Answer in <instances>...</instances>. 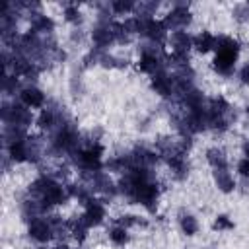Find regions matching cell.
Masks as SVG:
<instances>
[{
	"instance_id": "cell-9",
	"label": "cell",
	"mask_w": 249,
	"mask_h": 249,
	"mask_svg": "<svg viewBox=\"0 0 249 249\" xmlns=\"http://www.w3.org/2000/svg\"><path fill=\"white\" fill-rule=\"evenodd\" d=\"M193 49L200 54H208V53H214L216 49V35L202 29L198 33L193 35Z\"/></svg>"
},
{
	"instance_id": "cell-17",
	"label": "cell",
	"mask_w": 249,
	"mask_h": 249,
	"mask_svg": "<svg viewBox=\"0 0 249 249\" xmlns=\"http://www.w3.org/2000/svg\"><path fill=\"white\" fill-rule=\"evenodd\" d=\"M231 18H233L237 23H247V21H249V6H247V2L235 4V6L231 8Z\"/></svg>"
},
{
	"instance_id": "cell-14",
	"label": "cell",
	"mask_w": 249,
	"mask_h": 249,
	"mask_svg": "<svg viewBox=\"0 0 249 249\" xmlns=\"http://www.w3.org/2000/svg\"><path fill=\"white\" fill-rule=\"evenodd\" d=\"M136 8H138V4L132 2V0H113V2L109 4V10H111L115 16H128V18H130V14H134Z\"/></svg>"
},
{
	"instance_id": "cell-18",
	"label": "cell",
	"mask_w": 249,
	"mask_h": 249,
	"mask_svg": "<svg viewBox=\"0 0 249 249\" xmlns=\"http://www.w3.org/2000/svg\"><path fill=\"white\" fill-rule=\"evenodd\" d=\"M235 173L241 179H249V160L247 158H239L235 163Z\"/></svg>"
},
{
	"instance_id": "cell-19",
	"label": "cell",
	"mask_w": 249,
	"mask_h": 249,
	"mask_svg": "<svg viewBox=\"0 0 249 249\" xmlns=\"http://www.w3.org/2000/svg\"><path fill=\"white\" fill-rule=\"evenodd\" d=\"M237 80H239L241 86H249V60L239 66V70H237Z\"/></svg>"
},
{
	"instance_id": "cell-12",
	"label": "cell",
	"mask_w": 249,
	"mask_h": 249,
	"mask_svg": "<svg viewBox=\"0 0 249 249\" xmlns=\"http://www.w3.org/2000/svg\"><path fill=\"white\" fill-rule=\"evenodd\" d=\"M107 237H109V241H111L115 247H124V245L130 241L128 228H124V226H121V224H115L113 228H109Z\"/></svg>"
},
{
	"instance_id": "cell-20",
	"label": "cell",
	"mask_w": 249,
	"mask_h": 249,
	"mask_svg": "<svg viewBox=\"0 0 249 249\" xmlns=\"http://www.w3.org/2000/svg\"><path fill=\"white\" fill-rule=\"evenodd\" d=\"M241 152H243V158H247V160H249V138L241 144Z\"/></svg>"
},
{
	"instance_id": "cell-15",
	"label": "cell",
	"mask_w": 249,
	"mask_h": 249,
	"mask_svg": "<svg viewBox=\"0 0 249 249\" xmlns=\"http://www.w3.org/2000/svg\"><path fill=\"white\" fill-rule=\"evenodd\" d=\"M62 18H64V21H68L72 25H80L82 19H84V14L78 8V4H66L62 8Z\"/></svg>"
},
{
	"instance_id": "cell-16",
	"label": "cell",
	"mask_w": 249,
	"mask_h": 249,
	"mask_svg": "<svg viewBox=\"0 0 249 249\" xmlns=\"http://www.w3.org/2000/svg\"><path fill=\"white\" fill-rule=\"evenodd\" d=\"M233 228H235V222H233L231 216H228V214H218V216L212 220V230L218 231V233L231 231Z\"/></svg>"
},
{
	"instance_id": "cell-21",
	"label": "cell",
	"mask_w": 249,
	"mask_h": 249,
	"mask_svg": "<svg viewBox=\"0 0 249 249\" xmlns=\"http://www.w3.org/2000/svg\"><path fill=\"white\" fill-rule=\"evenodd\" d=\"M245 113H247V117H249V103H247V107H245Z\"/></svg>"
},
{
	"instance_id": "cell-10",
	"label": "cell",
	"mask_w": 249,
	"mask_h": 249,
	"mask_svg": "<svg viewBox=\"0 0 249 249\" xmlns=\"http://www.w3.org/2000/svg\"><path fill=\"white\" fill-rule=\"evenodd\" d=\"M35 124H37V128H39V130H53V128L58 124V113L47 105L45 109L37 111ZM58 126H60V124H58Z\"/></svg>"
},
{
	"instance_id": "cell-13",
	"label": "cell",
	"mask_w": 249,
	"mask_h": 249,
	"mask_svg": "<svg viewBox=\"0 0 249 249\" xmlns=\"http://www.w3.org/2000/svg\"><path fill=\"white\" fill-rule=\"evenodd\" d=\"M179 230H181V233H185L187 237H193V235L198 233L200 224H198V220H196L193 214H181V216H179Z\"/></svg>"
},
{
	"instance_id": "cell-3",
	"label": "cell",
	"mask_w": 249,
	"mask_h": 249,
	"mask_svg": "<svg viewBox=\"0 0 249 249\" xmlns=\"http://www.w3.org/2000/svg\"><path fill=\"white\" fill-rule=\"evenodd\" d=\"M80 218H82V222H84L88 228H97V226H101V224L105 222V218H107V206H105V202L99 200V198L89 196V198L84 202V210H82Z\"/></svg>"
},
{
	"instance_id": "cell-5",
	"label": "cell",
	"mask_w": 249,
	"mask_h": 249,
	"mask_svg": "<svg viewBox=\"0 0 249 249\" xmlns=\"http://www.w3.org/2000/svg\"><path fill=\"white\" fill-rule=\"evenodd\" d=\"M18 97H19V103L31 111H41L47 107V93L35 84H27V86L19 88Z\"/></svg>"
},
{
	"instance_id": "cell-4",
	"label": "cell",
	"mask_w": 249,
	"mask_h": 249,
	"mask_svg": "<svg viewBox=\"0 0 249 249\" xmlns=\"http://www.w3.org/2000/svg\"><path fill=\"white\" fill-rule=\"evenodd\" d=\"M165 27L171 31H177V29H187V25L193 21V14L189 10L187 4H173L171 10L161 18Z\"/></svg>"
},
{
	"instance_id": "cell-2",
	"label": "cell",
	"mask_w": 249,
	"mask_h": 249,
	"mask_svg": "<svg viewBox=\"0 0 249 249\" xmlns=\"http://www.w3.org/2000/svg\"><path fill=\"white\" fill-rule=\"evenodd\" d=\"M27 235L31 241H35L39 245H47L56 237V230H54L51 218L41 216V218L27 222Z\"/></svg>"
},
{
	"instance_id": "cell-6",
	"label": "cell",
	"mask_w": 249,
	"mask_h": 249,
	"mask_svg": "<svg viewBox=\"0 0 249 249\" xmlns=\"http://www.w3.org/2000/svg\"><path fill=\"white\" fill-rule=\"evenodd\" d=\"M160 45H150V47H144L142 53H140V58H138V70L142 74H148V76H154L156 72L163 70V60H161V54L160 51L156 49Z\"/></svg>"
},
{
	"instance_id": "cell-8",
	"label": "cell",
	"mask_w": 249,
	"mask_h": 249,
	"mask_svg": "<svg viewBox=\"0 0 249 249\" xmlns=\"http://www.w3.org/2000/svg\"><path fill=\"white\" fill-rule=\"evenodd\" d=\"M212 181L216 185V189L224 195H230L235 191L237 183H235V177L233 173L230 171V167H224V169H212Z\"/></svg>"
},
{
	"instance_id": "cell-7",
	"label": "cell",
	"mask_w": 249,
	"mask_h": 249,
	"mask_svg": "<svg viewBox=\"0 0 249 249\" xmlns=\"http://www.w3.org/2000/svg\"><path fill=\"white\" fill-rule=\"evenodd\" d=\"M150 88L161 95V97H171L175 93V80L173 76L163 68L160 72H156L154 76H150Z\"/></svg>"
},
{
	"instance_id": "cell-11",
	"label": "cell",
	"mask_w": 249,
	"mask_h": 249,
	"mask_svg": "<svg viewBox=\"0 0 249 249\" xmlns=\"http://www.w3.org/2000/svg\"><path fill=\"white\" fill-rule=\"evenodd\" d=\"M206 161H208V165L212 169H224V167H228V156L218 146H210L206 150Z\"/></svg>"
},
{
	"instance_id": "cell-22",
	"label": "cell",
	"mask_w": 249,
	"mask_h": 249,
	"mask_svg": "<svg viewBox=\"0 0 249 249\" xmlns=\"http://www.w3.org/2000/svg\"><path fill=\"white\" fill-rule=\"evenodd\" d=\"M247 6H249V0H247Z\"/></svg>"
},
{
	"instance_id": "cell-1",
	"label": "cell",
	"mask_w": 249,
	"mask_h": 249,
	"mask_svg": "<svg viewBox=\"0 0 249 249\" xmlns=\"http://www.w3.org/2000/svg\"><path fill=\"white\" fill-rule=\"evenodd\" d=\"M239 43L231 35H216V49L212 56V68L220 76H231L239 60Z\"/></svg>"
}]
</instances>
